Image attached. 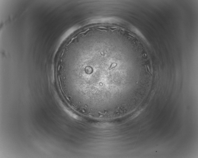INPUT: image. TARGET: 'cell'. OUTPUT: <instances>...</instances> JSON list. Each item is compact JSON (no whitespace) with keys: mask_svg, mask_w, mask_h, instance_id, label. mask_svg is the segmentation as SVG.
<instances>
[{"mask_svg":"<svg viewBox=\"0 0 198 158\" xmlns=\"http://www.w3.org/2000/svg\"><path fill=\"white\" fill-rule=\"evenodd\" d=\"M122 42L107 34L76 37L60 58L59 82L71 105L91 114L110 113L128 81Z\"/></svg>","mask_w":198,"mask_h":158,"instance_id":"1","label":"cell"}]
</instances>
